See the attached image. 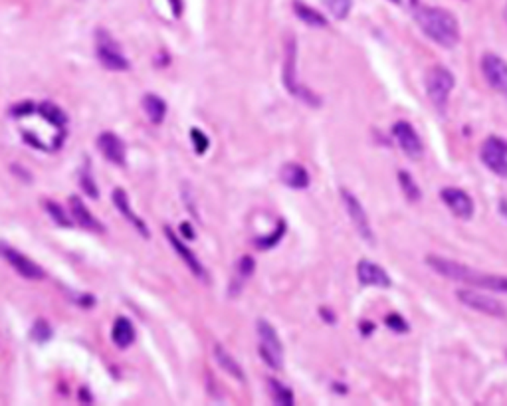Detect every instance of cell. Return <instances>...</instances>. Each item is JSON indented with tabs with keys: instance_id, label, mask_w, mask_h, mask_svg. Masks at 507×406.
Here are the masks:
<instances>
[{
	"instance_id": "5b68a950",
	"label": "cell",
	"mask_w": 507,
	"mask_h": 406,
	"mask_svg": "<svg viewBox=\"0 0 507 406\" xmlns=\"http://www.w3.org/2000/svg\"><path fill=\"white\" fill-rule=\"evenodd\" d=\"M256 331H258V339H260L258 353L262 357V361L269 369L281 371L283 369V345H281L280 335L276 333L274 325L266 321V319H258L256 321Z\"/></svg>"
},
{
	"instance_id": "7a4b0ae2",
	"label": "cell",
	"mask_w": 507,
	"mask_h": 406,
	"mask_svg": "<svg viewBox=\"0 0 507 406\" xmlns=\"http://www.w3.org/2000/svg\"><path fill=\"white\" fill-rule=\"evenodd\" d=\"M426 264L444 278L462 282V284L480 287V289H490V291H507V276H497V273H485V271L474 270L469 266H464L460 262H454L450 257L436 256L430 254L426 256Z\"/></svg>"
},
{
	"instance_id": "f1b7e54d",
	"label": "cell",
	"mask_w": 507,
	"mask_h": 406,
	"mask_svg": "<svg viewBox=\"0 0 507 406\" xmlns=\"http://www.w3.org/2000/svg\"><path fill=\"white\" fill-rule=\"evenodd\" d=\"M399 183H401V189L404 192V196L410 201V203H418L420 198H422V192L418 189V185L414 183V178L408 173H404L401 171L399 173Z\"/></svg>"
},
{
	"instance_id": "d6a6232c",
	"label": "cell",
	"mask_w": 507,
	"mask_h": 406,
	"mask_svg": "<svg viewBox=\"0 0 507 406\" xmlns=\"http://www.w3.org/2000/svg\"><path fill=\"white\" fill-rule=\"evenodd\" d=\"M385 325H387L390 331H397V333H406L410 327L406 323V319L399 315V313H388L385 317Z\"/></svg>"
},
{
	"instance_id": "e0dca14e",
	"label": "cell",
	"mask_w": 507,
	"mask_h": 406,
	"mask_svg": "<svg viewBox=\"0 0 507 406\" xmlns=\"http://www.w3.org/2000/svg\"><path fill=\"white\" fill-rule=\"evenodd\" d=\"M357 278L360 285H374V287H390L392 280L381 266L371 260H360L357 266Z\"/></svg>"
},
{
	"instance_id": "277c9868",
	"label": "cell",
	"mask_w": 507,
	"mask_h": 406,
	"mask_svg": "<svg viewBox=\"0 0 507 406\" xmlns=\"http://www.w3.org/2000/svg\"><path fill=\"white\" fill-rule=\"evenodd\" d=\"M95 54H97L99 64L111 71H127L131 68L127 56L121 50L119 42L115 40L106 28L95 30Z\"/></svg>"
},
{
	"instance_id": "4fadbf2b",
	"label": "cell",
	"mask_w": 507,
	"mask_h": 406,
	"mask_svg": "<svg viewBox=\"0 0 507 406\" xmlns=\"http://www.w3.org/2000/svg\"><path fill=\"white\" fill-rule=\"evenodd\" d=\"M165 236H167V240L171 244V248L178 254V257L187 264L188 270L192 271V276H197L199 280H204V282H206L208 273L204 270V266H202V262L199 260V256L188 248L187 244H185V240H181V238L174 234L173 228H169V226H165Z\"/></svg>"
},
{
	"instance_id": "9a60e30c",
	"label": "cell",
	"mask_w": 507,
	"mask_h": 406,
	"mask_svg": "<svg viewBox=\"0 0 507 406\" xmlns=\"http://www.w3.org/2000/svg\"><path fill=\"white\" fill-rule=\"evenodd\" d=\"M111 201H113V206L119 210L121 217L125 218V220H127V222H129V224H131L135 230L139 232L143 238H149V236H151V232H149L145 220L137 217V212L131 208L129 194L125 192V189H113V192H111Z\"/></svg>"
},
{
	"instance_id": "5bb4252c",
	"label": "cell",
	"mask_w": 507,
	"mask_h": 406,
	"mask_svg": "<svg viewBox=\"0 0 507 406\" xmlns=\"http://www.w3.org/2000/svg\"><path fill=\"white\" fill-rule=\"evenodd\" d=\"M97 149L101 151V155L107 161L117 164V167H125L127 162V149L125 143L119 135H115L113 131H103L97 137Z\"/></svg>"
},
{
	"instance_id": "f35d334b",
	"label": "cell",
	"mask_w": 507,
	"mask_h": 406,
	"mask_svg": "<svg viewBox=\"0 0 507 406\" xmlns=\"http://www.w3.org/2000/svg\"><path fill=\"white\" fill-rule=\"evenodd\" d=\"M10 171H13L14 175H18V176H20V178H22V180H26V183H30V180H32V175H30V173H28L26 169H24V171H22V169H20V164H13V167H10Z\"/></svg>"
},
{
	"instance_id": "d4e9b609",
	"label": "cell",
	"mask_w": 507,
	"mask_h": 406,
	"mask_svg": "<svg viewBox=\"0 0 507 406\" xmlns=\"http://www.w3.org/2000/svg\"><path fill=\"white\" fill-rule=\"evenodd\" d=\"M254 270H256V262H254V257L242 256L240 260H238V264H236V280H234V284L228 287V291H232V296H238L242 284L252 276Z\"/></svg>"
},
{
	"instance_id": "ab89813d",
	"label": "cell",
	"mask_w": 507,
	"mask_h": 406,
	"mask_svg": "<svg viewBox=\"0 0 507 406\" xmlns=\"http://www.w3.org/2000/svg\"><path fill=\"white\" fill-rule=\"evenodd\" d=\"M321 317H323V319H327L329 323H335V315L333 313H329L327 307H321Z\"/></svg>"
},
{
	"instance_id": "ac0fdd59",
	"label": "cell",
	"mask_w": 507,
	"mask_h": 406,
	"mask_svg": "<svg viewBox=\"0 0 507 406\" xmlns=\"http://www.w3.org/2000/svg\"><path fill=\"white\" fill-rule=\"evenodd\" d=\"M69 214L74 218V222H78L83 230H92V232H103V224L97 220V218L92 214V210L83 204L80 196H69Z\"/></svg>"
},
{
	"instance_id": "4316f807",
	"label": "cell",
	"mask_w": 507,
	"mask_h": 406,
	"mask_svg": "<svg viewBox=\"0 0 507 406\" xmlns=\"http://www.w3.org/2000/svg\"><path fill=\"white\" fill-rule=\"evenodd\" d=\"M46 212L50 214L53 222L58 224V226H62V228H72L74 226V218L69 212L64 210V206L58 203H53V201H48L46 203Z\"/></svg>"
},
{
	"instance_id": "8992f818",
	"label": "cell",
	"mask_w": 507,
	"mask_h": 406,
	"mask_svg": "<svg viewBox=\"0 0 507 406\" xmlns=\"http://www.w3.org/2000/svg\"><path fill=\"white\" fill-rule=\"evenodd\" d=\"M424 85H426V95L430 97L432 105L438 111H444L456 85L454 74L444 66H434L426 71Z\"/></svg>"
},
{
	"instance_id": "b9f144b4",
	"label": "cell",
	"mask_w": 507,
	"mask_h": 406,
	"mask_svg": "<svg viewBox=\"0 0 507 406\" xmlns=\"http://www.w3.org/2000/svg\"><path fill=\"white\" fill-rule=\"evenodd\" d=\"M390 2H394V4H401V0H390Z\"/></svg>"
},
{
	"instance_id": "74e56055",
	"label": "cell",
	"mask_w": 507,
	"mask_h": 406,
	"mask_svg": "<svg viewBox=\"0 0 507 406\" xmlns=\"http://www.w3.org/2000/svg\"><path fill=\"white\" fill-rule=\"evenodd\" d=\"M178 230H181V236L187 238V240H194V238H197V232H194V228L190 226V222H181Z\"/></svg>"
},
{
	"instance_id": "60d3db41",
	"label": "cell",
	"mask_w": 507,
	"mask_h": 406,
	"mask_svg": "<svg viewBox=\"0 0 507 406\" xmlns=\"http://www.w3.org/2000/svg\"><path fill=\"white\" fill-rule=\"evenodd\" d=\"M363 327H360V331L365 333V335H369L371 331H373V323H369V321H365V323H360Z\"/></svg>"
},
{
	"instance_id": "3957f363",
	"label": "cell",
	"mask_w": 507,
	"mask_h": 406,
	"mask_svg": "<svg viewBox=\"0 0 507 406\" xmlns=\"http://www.w3.org/2000/svg\"><path fill=\"white\" fill-rule=\"evenodd\" d=\"M283 85L290 94L301 99L304 103L311 108H319L321 97L315 95L309 87L301 85L297 80V42L295 38H290L285 42V60H283Z\"/></svg>"
},
{
	"instance_id": "484cf974",
	"label": "cell",
	"mask_w": 507,
	"mask_h": 406,
	"mask_svg": "<svg viewBox=\"0 0 507 406\" xmlns=\"http://www.w3.org/2000/svg\"><path fill=\"white\" fill-rule=\"evenodd\" d=\"M267 389H269V394H272V400L276 405H283V406H292L294 405V393L292 389H288L281 380L278 379H267Z\"/></svg>"
},
{
	"instance_id": "cb8c5ba5",
	"label": "cell",
	"mask_w": 507,
	"mask_h": 406,
	"mask_svg": "<svg viewBox=\"0 0 507 406\" xmlns=\"http://www.w3.org/2000/svg\"><path fill=\"white\" fill-rule=\"evenodd\" d=\"M294 12L304 24H307V26L325 28L329 24L327 18H325L323 14L317 12L315 8H311V6L304 4V2H299V0H294Z\"/></svg>"
},
{
	"instance_id": "7402d4cb",
	"label": "cell",
	"mask_w": 507,
	"mask_h": 406,
	"mask_svg": "<svg viewBox=\"0 0 507 406\" xmlns=\"http://www.w3.org/2000/svg\"><path fill=\"white\" fill-rule=\"evenodd\" d=\"M214 359H216V363L222 366L230 377H234L236 380L244 382L246 377H244V371H242L240 363H238V361H236V359H234L222 345H214Z\"/></svg>"
},
{
	"instance_id": "603a6c76",
	"label": "cell",
	"mask_w": 507,
	"mask_h": 406,
	"mask_svg": "<svg viewBox=\"0 0 507 406\" xmlns=\"http://www.w3.org/2000/svg\"><path fill=\"white\" fill-rule=\"evenodd\" d=\"M143 109L151 121L155 125H160L167 115V101L157 94H145L143 95Z\"/></svg>"
},
{
	"instance_id": "6da1fadb",
	"label": "cell",
	"mask_w": 507,
	"mask_h": 406,
	"mask_svg": "<svg viewBox=\"0 0 507 406\" xmlns=\"http://www.w3.org/2000/svg\"><path fill=\"white\" fill-rule=\"evenodd\" d=\"M410 2H414V18L428 38L446 50L454 48L460 42V28L454 14L438 6H422L418 0Z\"/></svg>"
},
{
	"instance_id": "1f68e13d",
	"label": "cell",
	"mask_w": 507,
	"mask_h": 406,
	"mask_svg": "<svg viewBox=\"0 0 507 406\" xmlns=\"http://www.w3.org/2000/svg\"><path fill=\"white\" fill-rule=\"evenodd\" d=\"M283 234H285V222L280 220V224L276 226V230L272 232L269 236H266V238H256L254 242H256V246H258L260 250H269V248L278 246V242H280Z\"/></svg>"
},
{
	"instance_id": "52a82bcc",
	"label": "cell",
	"mask_w": 507,
	"mask_h": 406,
	"mask_svg": "<svg viewBox=\"0 0 507 406\" xmlns=\"http://www.w3.org/2000/svg\"><path fill=\"white\" fill-rule=\"evenodd\" d=\"M456 296H458L460 303H464L466 307L474 310V312L490 315V317H497V319H506L507 317L506 305L492 296H485V294L474 291V289H458Z\"/></svg>"
},
{
	"instance_id": "f546056e",
	"label": "cell",
	"mask_w": 507,
	"mask_h": 406,
	"mask_svg": "<svg viewBox=\"0 0 507 406\" xmlns=\"http://www.w3.org/2000/svg\"><path fill=\"white\" fill-rule=\"evenodd\" d=\"M53 337L52 325L48 323L46 319H36L32 329H30V339L36 341V343H48Z\"/></svg>"
},
{
	"instance_id": "ba28073f",
	"label": "cell",
	"mask_w": 507,
	"mask_h": 406,
	"mask_svg": "<svg viewBox=\"0 0 507 406\" xmlns=\"http://www.w3.org/2000/svg\"><path fill=\"white\" fill-rule=\"evenodd\" d=\"M483 164L501 178H507V141L499 137H488L480 149Z\"/></svg>"
},
{
	"instance_id": "9c48e42d",
	"label": "cell",
	"mask_w": 507,
	"mask_h": 406,
	"mask_svg": "<svg viewBox=\"0 0 507 406\" xmlns=\"http://www.w3.org/2000/svg\"><path fill=\"white\" fill-rule=\"evenodd\" d=\"M341 201L345 204V210H347L349 218H351V222H353L357 234H359L365 242L374 246L373 228H371V222H369V217H367L365 208L360 206L359 198L353 192H349L347 189H341Z\"/></svg>"
},
{
	"instance_id": "836d02e7",
	"label": "cell",
	"mask_w": 507,
	"mask_h": 406,
	"mask_svg": "<svg viewBox=\"0 0 507 406\" xmlns=\"http://www.w3.org/2000/svg\"><path fill=\"white\" fill-rule=\"evenodd\" d=\"M190 139H192V145H194V151L199 153V155H204L208 147H210V141H208V137L202 133L201 129H190Z\"/></svg>"
},
{
	"instance_id": "ffe728a7",
	"label": "cell",
	"mask_w": 507,
	"mask_h": 406,
	"mask_svg": "<svg viewBox=\"0 0 507 406\" xmlns=\"http://www.w3.org/2000/svg\"><path fill=\"white\" fill-rule=\"evenodd\" d=\"M36 111H38V115H40L44 121L48 123V125H52L58 133H66L67 115L60 105H56L53 101H40L36 105Z\"/></svg>"
},
{
	"instance_id": "e575fe53",
	"label": "cell",
	"mask_w": 507,
	"mask_h": 406,
	"mask_svg": "<svg viewBox=\"0 0 507 406\" xmlns=\"http://www.w3.org/2000/svg\"><path fill=\"white\" fill-rule=\"evenodd\" d=\"M34 111H36V105H34V101L26 99V101H18V103H16V105L10 109V115H13V117H16V119H24V117H28V115H32Z\"/></svg>"
},
{
	"instance_id": "4dcf8cb0",
	"label": "cell",
	"mask_w": 507,
	"mask_h": 406,
	"mask_svg": "<svg viewBox=\"0 0 507 406\" xmlns=\"http://www.w3.org/2000/svg\"><path fill=\"white\" fill-rule=\"evenodd\" d=\"M323 4L327 6V10L333 14L337 20H345L351 12L353 0H323Z\"/></svg>"
},
{
	"instance_id": "83f0119b",
	"label": "cell",
	"mask_w": 507,
	"mask_h": 406,
	"mask_svg": "<svg viewBox=\"0 0 507 406\" xmlns=\"http://www.w3.org/2000/svg\"><path fill=\"white\" fill-rule=\"evenodd\" d=\"M80 187L81 190L88 194V198H94V201L99 198V187H97V183L94 180V175H92L90 164H85V167L80 171Z\"/></svg>"
},
{
	"instance_id": "7c38bea8",
	"label": "cell",
	"mask_w": 507,
	"mask_h": 406,
	"mask_svg": "<svg viewBox=\"0 0 507 406\" xmlns=\"http://www.w3.org/2000/svg\"><path fill=\"white\" fill-rule=\"evenodd\" d=\"M0 256L4 257L24 280H42L44 278V270L36 262H32L28 256H24L22 252L14 250L10 244L0 242Z\"/></svg>"
},
{
	"instance_id": "30bf717a",
	"label": "cell",
	"mask_w": 507,
	"mask_h": 406,
	"mask_svg": "<svg viewBox=\"0 0 507 406\" xmlns=\"http://www.w3.org/2000/svg\"><path fill=\"white\" fill-rule=\"evenodd\" d=\"M392 135L397 139L399 147L402 153L410 159V161H420L424 157V145L420 141V137L416 133L410 123L406 121H397L392 125Z\"/></svg>"
},
{
	"instance_id": "d6986e66",
	"label": "cell",
	"mask_w": 507,
	"mask_h": 406,
	"mask_svg": "<svg viewBox=\"0 0 507 406\" xmlns=\"http://www.w3.org/2000/svg\"><path fill=\"white\" fill-rule=\"evenodd\" d=\"M280 178L285 187H290V189L295 190L307 189L309 183H311V178H309V173L306 171V167L299 164V162H285V164L281 167Z\"/></svg>"
},
{
	"instance_id": "8d00e7d4",
	"label": "cell",
	"mask_w": 507,
	"mask_h": 406,
	"mask_svg": "<svg viewBox=\"0 0 507 406\" xmlns=\"http://www.w3.org/2000/svg\"><path fill=\"white\" fill-rule=\"evenodd\" d=\"M69 299H74L80 307L83 310H90L92 305H95V298L94 296H90V294H78V291H72L69 294Z\"/></svg>"
},
{
	"instance_id": "2e32d148",
	"label": "cell",
	"mask_w": 507,
	"mask_h": 406,
	"mask_svg": "<svg viewBox=\"0 0 507 406\" xmlns=\"http://www.w3.org/2000/svg\"><path fill=\"white\" fill-rule=\"evenodd\" d=\"M440 198L448 204V208L458 218L469 220V218L474 217V201H472V196L467 194L466 190L448 187V189L440 190Z\"/></svg>"
},
{
	"instance_id": "8fae6325",
	"label": "cell",
	"mask_w": 507,
	"mask_h": 406,
	"mask_svg": "<svg viewBox=\"0 0 507 406\" xmlns=\"http://www.w3.org/2000/svg\"><path fill=\"white\" fill-rule=\"evenodd\" d=\"M481 71L488 83L494 87L497 94L507 97V62L501 56L488 52L481 58Z\"/></svg>"
},
{
	"instance_id": "d590c367",
	"label": "cell",
	"mask_w": 507,
	"mask_h": 406,
	"mask_svg": "<svg viewBox=\"0 0 507 406\" xmlns=\"http://www.w3.org/2000/svg\"><path fill=\"white\" fill-rule=\"evenodd\" d=\"M183 201L187 204L188 212L194 218H199V210L194 208V192L190 189V185H183Z\"/></svg>"
},
{
	"instance_id": "44dd1931",
	"label": "cell",
	"mask_w": 507,
	"mask_h": 406,
	"mask_svg": "<svg viewBox=\"0 0 507 406\" xmlns=\"http://www.w3.org/2000/svg\"><path fill=\"white\" fill-rule=\"evenodd\" d=\"M135 325L133 321L129 319V317H125V315H119L117 319H115V323H113V329H111V339H113V343L119 347V349H127V347H131L135 343Z\"/></svg>"
},
{
	"instance_id": "7bdbcfd3",
	"label": "cell",
	"mask_w": 507,
	"mask_h": 406,
	"mask_svg": "<svg viewBox=\"0 0 507 406\" xmlns=\"http://www.w3.org/2000/svg\"><path fill=\"white\" fill-rule=\"evenodd\" d=\"M504 16H506V20H507V4H506V10H504Z\"/></svg>"
}]
</instances>
